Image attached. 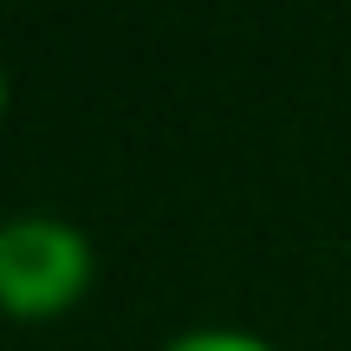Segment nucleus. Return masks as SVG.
<instances>
[{"mask_svg": "<svg viewBox=\"0 0 351 351\" xmlns=\"http://www.w3.org/2000/svg\"><path fill=\"white\" fill-rule=\"evenodd\" d=\"M156 351H287V345H274L267 332H247V326H182Z\"/></svg>", "mask_w": 351, "mask_h": 351, "instance_id": "obj_2", "label": "nucleus"}, {"mask_svg": "<svg viewBox=\"0 0 351 351\" xmlns=\"http://www.w3.org/2000/svg\"><path fill=\"white\" fill-rule=\"evenodd\" d=\"M0 124H7V65H0Z\"/></svg>", "mask_w": 351, "mask_h": 351, "instance_id": "obj_3", "label": "nucleus"}, {"mask_svg": "<svg viewBox=\"0 0 351 351\" xmlns=\"http://www.w3.org/2000/svg\"><path fill=\"white\" fill-rule=\"evenodd\" d=\"M98 247L91 234L59 208H20L0 221V313L46 326L65 319L91 293Z\"/></svg>", "mask_w": 351, "mask_h": 351, "instance_id": "obj_1", "label": "nucleus"}]
</instances>
